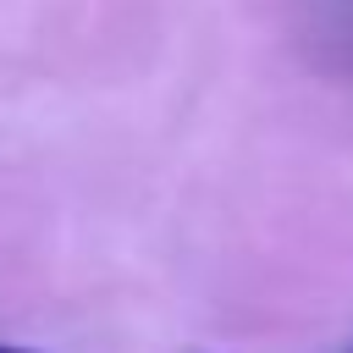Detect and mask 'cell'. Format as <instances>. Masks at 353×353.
I'll return each instance as SVG.
<instances>
[{
	"label": "cell",
	"mask_w": 353,
	"mask_h": 353,
	"mask_svg": "<svg viewBox=\"0 0 353 353\" xmlns=\"http://www.w3.org/2000/svg\"><path fill=\"white\" fill-rule=\"evenodd\" d=\"M0 353H33V347H6V342H0Z\"/></svg>",
	"instance_id": "1"
}]
</instances>
